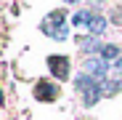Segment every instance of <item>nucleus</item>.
<instances>
[{"label":"nucleus","instance_id":"nucleus-5","mask_svg":"<svg viewBox=\"0 0 122 120\" xmlns=\"http://www.w3.org/2000/svg\"><path fill=\"white\" fill-rule=\"evenodd\" d=\"M35 96L40 99V102H53V99L58 96V88L53 83H45V80H40L37 88H35Z\"/></svg>","mask_w":122,"mask_h":120},{"label":"nucleus","instance_id":"nucleus-6","mask_svg":"<svg viewBox=\"0 0 122 120\" xmlns=\"http://www.w3.org/2000/svg\"><path fill=\"white\" fill-rule=\"evenodd\" d=\"M104 29H106V19H104V16H98V13H93L90 24H88V32H90L93 37H98V35H104Z\"/></svg>","mask_w":122,"mask_h":120},{"label":"nucleus","instance_id":"nucleus-7","mask_svg":"<svg viewBox=\"0 0 122 120\" xmlns=\"http://www.w3.org/2000/svg\"><path fill=\"white\" fill-rule=\"evenodd\" d=\"M90 19H93V13L82 8V11H77V13H74V19H72V24H74V27H85V29H88V24H90Z\"/></svg>","mask_w":122,"mask_h":120},{"label":"nucleus","instance_id":"nucleus-2","mask_svg":"<svg viewBox=\"0 0 122 120\" xmlns=\"http://www.w3.org/2000/svg\"><path fill=\"white\" fill-rule=\"evenodd\" d=\"M43 32L53 40H66L69 35V27H66V11H51L45 19H43Z\"/></svg>","mask_w":122,"mask_h":120},{"label":"nucleus","instance_id":"nucleus-1","mask_svg":"<svg viewBox=\"0 0 122 120\" xmlns=\"http://www.w3.org/2000/svg\"><path fill=\"white\" fill-rule=\"evenodd\" d=\"M77 91H80V96H82V104L85 107H93L101 96H104V86L98 83L96 77H90L88 72H82V75H77Z\"/></svg>","mask_w":122,"mask_h":120},{"label":"nucleus","instance_id":"nucleus-4","mask_svg":"<svg viewBox=\"0 0 122 120\" xmlns=\"http://www.w3.org/2000/svg\"><path fill=\"white\" fill-rule=\"evenodd\" d=\"M106 62L104 59H90V62H85V72L90 75V77H96V80H104L106 83Z\"/></svg>","mask_w":122,"mask_h":120},{"label":"nucleus","instance_id":"nucleus-10","mask_svg":"<svg viewBox=\"0 0 122 120\" xmlns=\"http://www.w3.org/2000/svg\"><path fill=\"white\" fill-rule=\"evenodd\" d=\"M114 72H117V75H122V59H117V64H114Z\"/></svg>","mask_w":122,"mask_h":120},{"label":"nucleus","instance_id":"nucleus-3","mask_svg":"<svg viewBox=\"0 0 122 120\" xmlns=\"http://www.w3.org/2000/svg\"><path fill=\"white\" fill-rule=\"evenodd\" d=\"M48 67L56 77H69V59L66 56H48Z\"/></svg>","mask_w":122,"mask_h":120},{"label":"nucleus","instance_id":"nucleus-8","mask_svg":"<svg viewBox=\"0 0 122 120\" xmlns=\"http://www.w3.org/2000/svg\"><path fill=\"white\" fill-rule=\"evenodd\" d=\"M101 59H104V62H109V59H119V48L117 46H101Z\"/></svg>","mask_w":122,"mask_h":120},{"label":"nucleus","instance_id":"nucleus-9","mask_svg":"<svg viewBox=\"0 0 122 120\" xmlns=\"http://www.w3.org/2000/svg\"><path fill=\"white\" fill-rule=\"evenodd\" d=\"M77 46L82 48V51H98V48H96V37H93V35H90V37H80V40H77Z\"/></svg>","mask_w":122,"mask_h":120}]
</instances>
